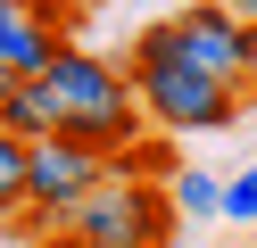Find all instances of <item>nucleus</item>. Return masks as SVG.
Instances as JSON below:
<instances>
[{"mask_svg":"<svg viewBox=\"0 0 257 248\" xmlns=\"http://www.w3.org/2000/svg\"><path fill=\"white\" fill-rule=\"evenodd\" d=\"M124 75H133L141 124H150V132H166V141H199V132H224V124H240V108H249V91H232V83L199 75L191 58H174V50L158 42V25L133 42Z\"/></svg>","mask_w":257,"mask_h":248,"instance_id":"f257e3e1","label":"nucleus"},{"mask_svg":"<svg viewBox=\"0 0 257 248\" xmlns=\"http://www.w3.org/2000/svg\"><path fill=\"white\" fill-rule=\"evenodd\" d=\"M224 9H232V17H249V25H257V0H224Z\"/></svg>","mask_w":257,"mask_h":248,"instance_id":"9b49d317","label":"nucleus"},{"mask_svg":"<svg viewBox=\"0 0 257 248\" xmlns=\"http://www.w3.org/2000/svg\"><path fill=\"white\" fill-rule=\"evenodd\" d=\"M166 207L183 215V223H207V215L224 207V182L199 174V165H174V174H166Z\"/></svg>","mask_w":257,"mask_h":248,"instance_id":"6e6552de","label":"nucleus"},{"mask_svg":"<svg viewBox=\"0 0 257 248\" xmlns=\"http://www.w3.org/2000/svg\"><path fill=\"white\" fill-rule=\"evenodd\" d=\"M0 132H17V141H50V132H58L50 91H42V83H9V91H0Z\"/></svg>","mask_w":257,"mask_h":248,"instance_id":"0eeeda50","label":"nucleus"},{"mask_svg":"<svg viewBox=\"0 0 257 248\" xmlns=\"http://www.w3.org/2000/svg\"><path fill=\"white\" fill-rule=\"evenodd\" d=\"M25 207V141L17 132H0V223Z\"/></svg>","mask_w":257,"mask_h":248,"instance_id":"1a4fd4ad","label":"nucleus"},{"mask_svg":"<svg viewBox=\"0 0 257 248\" xmlns=\"http://www.w3.org/2000/svg\"><path fill=\"white\" fill-rule=\"evenodd\" d=\"M34 83L50 91L58 132H67V141H83V149H100V157L150 132V124H141V99H133V75H124L116 58H100V50H83V42H67Z\"/></svg>","mask_w":257,"mask_h":248,"instance_id":"f03ea898","label":"nucleus"},{"mask_svg":"<svg viewBox=\"0 0 257 248\" xmlns=\"http://www.w3.org/2000/svg\"><path fill=\"white\" fill-rule=\"evenodd\" d=\"M216 215H232V223H257V165H240L232 182H224V207Z\"/></svg>","mask_w":257,"mask_h":248,"instance_id":"9d476101","label":"nucleus"},{"mask_svg":"<svg viewBox=\"0 0 257 248\" xmlns=\"http://www.w3.org/2000/svg\"><path fill=\"white\" fill-rule=\"evenodd\" d=\"M34 223H42V248H174L183 215L166 207V182L108 174L100 190H83L75 207L34 215Z\"/></svg>","mask_w":257,"mask_h":248,"instance_id":"7ed1b4c3","label":"nucleus"},{"mask_svg":"<svg viewBox=\"0 0 257 248\" xmlns=\"http://www.w3.org/2000/svg\"><path fill=\"white\" fill-rule=\"evenodd\" d=\"M67 33H75V0H0V75L34 83L67 50Z\"/></svg>","mask_w":257,"mask_h":248,"instance_id":"39448f33","label":"nucleus"},{"mask_svg":"<svg viewBox=\"0 0 257 248\" xmlns=\"http://www.w3.org/2000/svg\"><path fill=\"white\" fill-rule=\"evenodd\" d=\"M158 42H166L174 58H191L199 75H216V83H232V91L257 99V25L232 17L224 0H191V9H174L166 25H158Z\"/></svg>","mask_w":257,"mask_h":248,"instance_id":"20e7f679","label":"nucleus"},{"mask_svg":"<svg viewBox=\"0 0 257 248\" xmlns=\"http://www.w3.org/2000/svg\"><path fill=\"white\" fill-rule=\"evenodd\" d=\"M75 9H116V0H75Z\"/></svg>","mask_w":257,"mask_h":248,"instance_id":"f8f14e48","label":"nucleus"},{"mask_svg":"<svg viewBox=\"0 0 257 248\" xmlns=\"http://www.w3.org/2000/svg\"><path fill=\"white\" fill-rule=\"evenodd\" d=\"M108 182V157L83 141H67V132H50V141H25V207L50 215V207H75L83 190H100Z\"/></svg>","mask_w":257,"mask_h":248,"instance_id":"423d86ee","label":"nucleus"}]
</instances>
